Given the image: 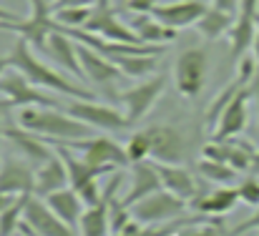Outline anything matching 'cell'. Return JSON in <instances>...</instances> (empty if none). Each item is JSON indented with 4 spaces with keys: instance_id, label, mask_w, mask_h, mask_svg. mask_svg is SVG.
I'll list each match as a JSON object with an SVG mask.
<instances>
[{
    "instance_id": "obj_1",
    "label": "cell",
    "mask_w": 259,
    "mask_h": 236,
    "mask_svg": "<svg viewBox=\"0 0 259 236\" xmlns=\"http://www.w3.org/2000/svg\"><path fill=\"white\" fill-rule=\"evenodd\" d=\"M18 126H23L30 133H38L48 138V144H71V141H83L93 136V128L83 121L73 118L66 108H43V106H28L18 108L15 116Z\"/></svg>"
},
{
    "instance_id": "obj_2",
    "label": "cell",
    "mask_w": 259,
    "mask_h": 236,
    "mask_svg": "<svg viewBox=\"0 0 259 236\" xmlns=\"http://www.w3.org/2000/svg\"><path fill=\"white\" fill-rule=\"evenodd\" d=\"M10 63H13V68H18L30 83H35L43 90H53V93H61L66 98H78V101H96V93L88 90L81 80L68 78L66 73H58L51 66H46L43 61H38L33 48L23 38L15 40V45L10 51Z\"/></svg>"
},
{
    "instance_id": "obj_3",
    "label": "cell",
    "mask_w": 259,
    "mask_h": 236,
    "mask_svg": "<svg viewBox=\"0 0 259 236\" xmlns=\"http://www.w3.org/2000/svg\"><path fill=\"white\" fill-rule=\"evenodd\" d=\"M0 30L15 33L30 48H38L40 53H46L51 33L58 30V23L53 18L51 0H30V15L28 18H20L15 23H0Z\"/></svg>"
},
{
    "instance_id": "obj_4",
    "label": "cell",
    "mask_w": 259,
    "mask_h": 236,
    "mask_svg": "<svg viewBox=\"0 0 259 236\" xmlns=\"http://www.w3.org/2000/svg\"><path fill=\"white\" fill-rule=\"evenodd\" d=\"M186 204L189 201H184V199L174 196L171 191L161 188V191L136 201L131 206V216L141 226H161V224H171L176 219L186 216Z\"/></svg>"
},
{
    "instance_id": "obj_5",
    "label": "cell",
    "mask_w": 259,
    "mask_h": 236,
    "mask_svg": "<svg viewBox=\"0 0 259 236\" xmlns=\"http://www.w3.org/2000/svg\"><path fill=\"white\" fill-rule=\"evenodd\" d=\"M209 76V56L204 48H186L174 63V85L184 98H196Z\"/></svg>"
},
{
    "instance_id": "obj_6",
    "label": "cell",
    "mask_w": 259,
    "mask_h": 236,
    "mask_svg": "<svg viewBox=\"0 0 259 236\" xmlns=\"http://www.w3.org/2000/svg\"><path fill=\"white\" fill-rule=\"evenodd\" d=\"M166 90V78L164 76H151V78L141 80L126 90H121L116 98L123 106V116L128 121V126L139 123L141 118H146L151 113V108L156 106V101L161 98V93Z\"/></svg>"
},
{
    "instance_id": "obj_7",
    "label": "cell",
    "mask_w": 259,
    "mask_h": 236,
    "mask_svg": "<svg viewBox=\"0 0 259 236\" xmlns=\"http://www.w3.org/2000/svg\"><path fill=\"white\" fill-rule=\"evenodd\" d=\"M0 98L10 101L13 108H28V106H43V108H61V103L48 96L43 88H38L35 83L25 78L18 68L5 71V76L0 78Z\"/></svg>"
},
{
    "instance_id": "obj_8",
    "label": "cell",
    "mask_w": 259,
    "mask_h": 236,
    "mask_svg": "<svg viewBox=\"0 0 259 236\" xmlns=\"http://www.w3.org/2000/svg\"><path fill=\"white\" fill-rule=\"evenodd\" d=\"M66 146L78 151L81 158L93 163V166H111V168H118V171H126L131 166L126 146H121L118 141H113L108 136H91L83 141H71Z\"/></svg>"
},
{
    "instance_id": "obj_9",
    "label": "cell",
    "mask_w": 259,
    "mask_h": 236,
    "mask_svg": "<svg viewBox=\"0 0 259 236\" xmlns=\"http://www.w3.org/2000/svg\"><path fill=\"white\" fill-rule=\"evenodd\" d=\"M73 118L83 121L86 126L96 128V131H108V133H116V131H126L128 128V121L121 111H116L113 106H103V103H96V101H78V98H68V103L63 106Z\"/></svg>"
},
{
    "instance_id": "obj_10",
    "label": "cell",
    "mask_w": 259,
    "mask_h": 236,
    "mask_svg": "<svg viewBox=\"0 0 259 236\" xmlns=\"http://www.w3.org/2000/svg\"><path fill=\"white\" fill-rule=\"evenodd\" d=\"M78 58H81L83 73H86V78L91 80V83L101 85V88L108 90L111 96H118V93H116V85H118L121 80H126V76H123V71H121L111 58L101 56L98 51L88 48L83 43H78Z\"/></svg>"
},
{
    "instance_id": "obj_11",
    "label": "cell",
    "mask_w": 259,
    "mask_h": 236,
    "mask_svg": "<svg viewBox=\"0 0 259 236\" xmlns=\"http://www.w3.org/2000/svg\"><path fill=\"white\" fill-rule=\"evenodd\" d=\"M23 224L38 236H81L73 226H68L63 219H58L51 211V206L46 204V199H40V196H30Z\"/></svg>"
},
{
    "instance_id": "obj_12",
    "label": "cell",
    "mask_w": 259,
    "mask_h": 236,
    "mask_svg": "<svg viewBox=\"0 0 259 236\" xmlns=\"http://www.w3.org/2000/svg\"><path fill=\"white\" fill-rule=\"evenodd\" d=\"M151 136V158L159 163H181L189 154L186 136L176 126H149Z\"/></svg>"
},
{
    "instance_id": "obj_13",
    "label": "cell",
    "mask_w": 259,
    "mask_h": 236,
    "mask_svg": "<svg viewBox=\"0 0 259 236\" xmlns=\"http://www.w3.org/2000/svg\"><path fill=\"white\" fill-rule=\"evenodd\" d=\"M204 13H206V3L204 0H176V3H166V5L159 3L151 10V15L159 23H164L166 28H174V30L196 25Z\"/></svg>"
},
{
    "instance_id": "obj_14",
    "label": "cell",
    "mask_w": 259,
    "mask_h": 236,
    "mask_svg": "<svg viewBox=\"0 0 259 236\" xmlns=\"http://www.w3.org/2000/svg\"><path fill=\"white\" fill-rule=\"evenodd\" d=\"M46 56L51 61H56L71 78L76 80H86V73H83V66H81V58H78V43L63 33L61 28L56 33H51L48 38V48H46Z\"/></svg>"
},
{
    "instance_id": "obj_15",
    "label": "cell",
    "mask_w": 259,
    "mask_h": 236,
    "mask_svg": "<svg viewBox=\"0 0 259 236\" xmlns=\"http://www.w3.org/2000/svg\"><path fill=\"white\" fill-rule=\"evenodd\" d=\"M249 101H252L249 88L239 90L237 98L227 106V111L222 113L217 128H214L209 136H211L214 141H224V138H234V136H239V133L247 128V123H249Z\"/></svg>"
},
{
    "instance_id": "obj_16",
    "label": "cell",
    "mask_w": 259,
    "mask_h": 236,
    "mask_svg": "<svg viewBox=\"0 0 259 236\" xmlns=\"http://www.w3.org/2000/svg\"><path fill=\"white\" fill-rule=\"evenodd\" d=\"M0 136L8 138V141L25 156V161H33V163H38V166L46 163L48 158L56 154V149L48 144V138H43V136H38V133H30V131H25L23 126H5Z\"/></svg>"
},
{
    "instance_id": "obj_17",
    "label": "cell",
    "mask_w": 259,
    "mask_h": 236,
    "mask_svg": "<svg viewBox=\"0 0 259 236\" xmlns=\"http://www.w3.org/2000/svg\"><path fill=\"white\" fill-rule=\"evenodd\" d=\"M189 204L194 206L196 214L219 219V216L229 214V211H232L237 204H242V201H239L237 186H217V188H211V191H206V194H196Z\"/></svg>"
},
{
    "instance_id": "obj_18",
    "label": "cell",
    "mask_w": 259,
    "mask_h": 236,
    "mask_svg": "<svg viewBox=\"0 0 259 236\" xmlns=\"http://www.w3.org/2000/svg\"><path fill=\"white\" fill-rule=\"evenodd\" d=\"M0 191L13 196H35V171L20 158H8L0 168Z\"/></svg>"
},
{
    "instance_id": "obj_19",
    "label": "cell",
    "mask_w": 259,
    "mask_h": 236,
    "mask_svg": "<svg viewBox=\"0 0 259 236\" xmlns=\"http://www.w3.org/2000/svg\"><path fill=\"white\" fill-rule=\"evenodd\" d=\"M161 188H164L161 178H159V173H156L151 161L131 163V188H128L126 196H121V201H123V206L131 209L136 201H141V199H146V196H151V194H156Z\"/></svg>"
},
{
    "instance_id": "obj_20",
    "label": "cell",
    "mask_w": 259,
    "mask_h": 236,
    "mask_svg": "<svg viewBox=\"0 0 259 236\" xmlns=\"http://www.w3.org/2000/svg\"><path fill=\"white\" fill-rule=\"evenodd\" d=\"M159 178H161V186L166 191H171L174 196L184 199V201H191L199 188H196V178L191 176L189 168H184L181 163H159V161H151Z\"/></svg>"
},
{
    "instance_id": "obj_21",
    "label": "cell",
    "mask_w": 259,
    "mask_h": 236,
    "mask_svg": "<svg viewBox=\"0 0 259 236\" xmlns=\"http://www.w3.org/2000/svg\"><path fill=\"white\" fill-rule=\"evenodd\" d=\"M61 188H68V168H66L61 154L56 151L46 163H40L35 168V196L46 199Z\"/></svg>"
},
{
    "instance_id": "obj_22",
    "label": "cell",
    "mask_w": 259,
    "mask_h": 236,
    "mask_svg": "<svg viewBox=\"0 0 259 236\" xmlns=\"http://www.w3.org/2000/svg\"><path fill=\"white\" fill-rule=\"evenodd\" d=\"M128 25H131V30L139 35V40H141L144 45H166V43L176 40V35H179V30L166 28V25L159 23L151 13H139V15H134V18L128 20Z\"/></svg>"
},
{
    "instance_id": "obj_23",
    "label": "cell",
    "mask_w": 259,
    "mask_h": 236,
    "mask_svg": "<svg viewBox=\"0 0 259 236\" xmlns=\"http://www.w3.org/2000/svg\"><path fill=\"white\" fill-rule=\"evenodd\" d=\"M46 204L51 206V211L58 219H63L68 226H73L78 231V224H81V216L86 211V204H83V199L71 186L68 188H61V191H56L51 196H46Z\"/></svg>"
},
{
    "instance_id": "obj_24",
    "label": "cell",
    "mask_w": 259,
    "mask_h": 236,
    "mask_svg": "<svg viewBox=\"0 0 259 236\" xmlns=\"http://www.w3.org/2000/svg\"><path fill=\"white\" fill-rule=\"evenodd\" d=\"M259 30V20L249 15H237L232 30H229V48H232V58L239 61L247 56V51H252L254 38Z\"/></svg>"
},
{
    "instance_id": "obj_25",
    "label": "cell",
    "mask_w": 259,
    "mask_h": 236,
    "mask_svg": "<svg viewBox=\"0 0 259 236\" xmlns=\"http://www.w3.org/2000/svg\"><path fill=\"white\" fill-rule=\"evenodd\" d=\"M81 236H111V216H108V194L103 191V199L96 206H88L78 224Z\"/></svg>"
},
{
    "instance_id": "obj_26",
    "label": "cell",
    "mask_w": 259,
    "mask_h": 236,
    "mask_svg": "<svg viewBox=\"0 0 259 236\" xmlns=\"http://www.w3.org/2000/svg\"><path fill=\"white\" fill-rule=\"evenodd\" d=\"M234 20H237V15H229V13H222V10H217V8H206V13L201 15V20L194 25L206 40H219L222 35H229V30H232V25H234Z\"/></svg>"
},
{
    "instance_id": "obj_27",
    "label": "cell",
    "mask_w": 259,
    "mask_h": 236,
    "mask_svg": "<svg viewBox=\"0 0 259 236\" xmlns=\"http://www.w3.org/2000/svg\"><path fill=\"white\" fill-rule=\"evenodd\" d=\"M244 88H247V83L234 76V80H232L229 85H224V88H222V90L214 96V101H211V106L206 108V116H204V123H206L209 133L217 128V123H219L222 113L227 111V106H229V103L237 98V93H239V90H244Z\"/></svg>"
},
{
    "instance_id": "obj_28",
    "label": "cell",
    "mask_w": 259,
    "mask_h": 236,
    "mask_svg": "<svg viewBox=\"0 0 259 236\" xmlns=\"http://www.w3.org/2000/svg\"><path fill=\"white\" fill-rule=\"evenodd\" d=\"M224 144H227V163H229L237 173H249V171H252V161L257 156L254 144L247 141V138H239V136L224 138Z\"/></svg>"
},
{
    "instance_id": "obj_29",
    "label": "cell",
    "mask_w": 259,
    "mask_h": 236,
    "mask_svg": "<svg viewBox=\"0 0 259 236\" xmlns=\"http://www.w3.org/2000/svg\"><path fill=\"white\" fill-rule=\"evenodd\" d=\"M159 58L161 56H123L113 63L123 71L126 78H151V73L159 68Z\"/></svg>"
},
{
    "instance_id": "obj_30",
    "label": "cell",
    "mask_w": 259,
    "mask_h": 236,
    "mask_svg": "<svg viewBox=\"0 0 259 236\" xmlns=\"http://www.w3.org/2000/svg\"><path fill=\"white\" fill-rule=\"evenodd\" d=\"M196 171H199L201 178H206V181H211L217 186H232V181H237V176H239L229 163H224V161H209V158L196 161Z\"/></svg>"
},
{
    "instance_id": "obj_31",
    "label": "cell",
    "mask_w": 259,
    "mask_h": 236,
    "mask_svg": "<svg viewBox=\"0 0 259 236\" xmlns=\"http://www.w3.org/2000/svg\"><path fill=\"white\" fill-rule=\"evenodd\" d=\"M28 201H30V196H18V199L0 214V236H13L20 231L23 219H25Z\"/></svg>"
},
{
    "instance_id": "obj_32",
    "label": "cell",
    "mask_w": 259,
    "mask_h": 236,
    "mask_svg": "<svg viewBox=\"0 0 259 236\" xmlns=\"http://www.w3.org/2000/svg\"><path fill=\"white\" fill-rule=\"evenodd\" d=\"M126 154L131 158V163H141V161L151 158V136L146 128L131 133V138L126 141Z\"/></svg>"
},
{
    "instance_id": "obj_33",
    "label": "cell",
    "mask_w": 259,
    "mask_h": 236,
    "mask_svg": "<svg viewBox=\"0 0 259 236\" xmlns=\"http://www.w3.org/2000/svg\"><path fill=\"white\" fill-rule=\"evenodd\" d=\"M91 15H93V8H63L53 13L58 28H86Z\"/></svg>"
},
{
    "instance_id": "obj_34",
    "label": "cell",
    "mask_w": 259,
    "mask_h": 236,
    "mask_svg": "<svg viewBox=\"0 0 259 236\" xmlns=\"http://www.w3.org/2000/svg\"><path fill=\"white\" fill-rule=\"evenodd\" d=\"M176 236H229V231L222 229V221L219 219H201V221H194V224H186L184 229H179Z\"/></svg>"
},
{
    "instance_id": "obj_35",
    "label": "cell",
    "mask_w": 259,
    "mask_h": 236,
    "mask_svg": "<svg viewBox=\"0 0 259 236\" xmlns=\"http://www.w3.org/2000/svg\"><path fill=\"white\" fill-rule=\"evenodd\" d=\"M237 191H239V201L247 204V206H259V176L249 173L244 176L239 183H237Z\"/></svg>"
},
{
    "instance_id": "obj_36",
    "label": "cell",
    "mask_w": 259,
    "mask_h": 236,
    "mask_svg": "<svg viewBox=\"0 0 259 236\" xmlns=\"http://www.w3.org/2000/svg\"><path fill=\"white\" fill-rule=\"evenodd\" d=\"M159 5V0H123V10L139 15V13H151Z\"/></svg>"
},
{
    "instance_id": "obj_37",
    "label": "cell",
    "mask_w": 259,
    "mask_h": 236,
    "mask_svg": "<svg viewBox=\"0 0 259 236\" xmlns=\"http://www.w3.org/2000/svg\"><path fill=\"white\" fill-rule=\"evenodd\" d=\"M249 231H259V206L249 219H244L242 224H237V226L229 231V236H242V234H249Z\"/></svg>"
},
{
    "instance_id": "obj_38",
    "label": "cell",
    "mask_w": 259,
    "mask_h": 236,
    "mask_svg": "<svg viewBox=\"0 0 259 236\" xmlns=\"http://www.w3.org/2000/svg\"><path fill=\"white\" fill-rule=\"evenodd\" d=\"M96 3L98 0H53L51 8L56 13V10H63V8H93Z\"/></svg>"
},
{
    "instance_id": "obj_39",
    "label": "cell",
    "mask_w": 259,
    "mask_h": 236,
    "mask_svg": "<svg viewBox=\"0 0 259 236\" xmlns=\"http://www.w3.org/2000/svg\"><path fill=\"white\" fill-rule=\"evenodd\" d=\"M211 8H217L222 13H229V15H239L242 0H211Z\"/></svg>"
},
{
    "instance_id": "obj_40",
    "label": "cell",
    "mask_w": 259,
    "mask_h": 236,
    "mask_svg": "<svg viewBox=\"0 0 259 236\" xmlns=\"http://www.w3.org/2000/svg\"><path fill=\"white\" fill-rule=\"evenodd\" d=\"M239 15H249V18H257V15H259V0H242Z\"/></svg>"
},
{
    "instance_id": "obj_41",
    "label": "cell",
    "mask_w": 259,
    "mask_h": 236,
    "mask_svg": "<svg viewBox=\"0 0 259 236\" xmlns=\"http://www.w3.org/2000/svg\"><path fill=\"white\" fill-rule=\"evenodd\" d=\"M249 96H252V101H257L259 103V63H257V71H254V76H252V80H249Z\"/></svg>"
},
{
    "instance_id": "obj_42",
    "label": "cell",
    "mask_w": 259,
    "mask_h": 236,
    "mask_svg": "<svg viewBox=\"0 0 259 236\" xmlns=\"http://www.w3.org/2000/svg\"><path fill=\"white\" fill-rule=\"evenodd\" d=\"M10 108H13V103H10V101H3V98H0V133H3V128H5L3 123H5V118H8Z\"/></svg>"
},
{
    "instance_id": "obj_43",
    "label": "cell",
    "mask_w": 259,
    "mask_h": 236,
    "mask_svg": "<svg viewBox=\"0 0 259 236\" xmlns=\"http://www.w3.org/2000/svg\"><path fill=\"white\" fill-rule=\"evenodd\" d=\"M15 20H20V15L18 13H10V10H5L0 5V23H15Z\"/></svg>"
},
{
    "instance_id": "obj_44",
    "label": "cell",
    "mask_w": 259,
    "mask_h": 236,
    "mask_svg": "<svg viewBox=\"0 0 259 236\" xmlns=\"http://www.w3.org/2000/svg\"><path fill=\"white\" fill-rule=\"evenodd\" d=\"M15 199H18V196H13V194H5V191H0V214H3V211H5V209H8V206H10L13 201H15Z\"/></svg>"
},
{
    "instance_id": "obj_45",
    "label": "cell",
    "mask_w": 259,
    "mask_h": 236,
    "mask_svg": "<svg viewBox=\"0 0 259 236\" xmlns=\"http://www.w3.org/2000/svg\"><path fill=\"white\" fill-rule=\"evenodd\" d=\"M13 63H10V56H0V78L5 76V71H10Z\"/></svg>"
},
{
    "instance_id": "obj_46",
    "label": "cell",
    "mask_w": 259,
    "mask_h": 236,
    "mask_svg": "<svg viewBox=\"0 0 259 236\" xmlns=\"http://www.w3.org/2000/svg\"><path fill=\"white\" fill-rule=\"evenodd\" d=\"M249 173L259 176V151H257V156H254V161H252V171H249Z\"/></svg>"
},
{
    "instance_id": "obj_47",
    "label": "cell",
    "mask_w": 259,
    "mask_h": 236,
    "mask_svg": "<svg viewBox=\"0 0 259 236\" xmlns=\"http://www.w3.org/2000/svg\"><path fill=\"white\" fill-rule=\"evenodd\" d=\"M252 56L259 61V30H257V38H254V45H252Z\"/></svg>"
},
{
    "instance_id": "obj_48",
    "label": "cell",
    "mask_w": 259,
    "mask_h": 236,
    "mask_svg": "<svg viewBox=\"0 0 259 236\" xmlns=\"http://www.w3.org/2000/svg\"><path fill=\"white\" fill-rule=\"evenodd\" d=\"M13 236H28V234H23V231H18V234H13Z\"/></svg>"
},
{
    "instance_id": "obj_49",
    "label": "cell",
    "mask_w": 259,
    "mask_h": 236,
    "mask_svg": "<svg viewBox=\"0 0 259 236\" xmlns=\"http://www.w3.org/2000/svg\"><path fill=\"white\" fill-rule=\"evenodd\" d=\"M257 108H259V103H257Z\"/></svg>"
},
{
    "instance_id": "obj_50",
    "label": "cell",
    "mask_w": 259,
    "mask_h": 236,
    "mask_svg": "<svg viewBox=\"0 0 259 236\" xmlns=\"http://www.w3.org/2000/svg\"><path fill=\"white\" fill-rule=\"evenodd\" d=\"M257 20H259V15H257Z\"/></svg>"
},
{
    "instance_id": "obj_51",
    "label": "cell",
    "mask_w": 259,
    "mask_h": 236,
    "mask_svg": "<svg viewBox=\"0 0 259 236\" xmlns=\"http://www.w3.org/2000/svg\"><path fill=\"white\" fill-rule=\"evenodd\" d=\"M51 3H53V0H51Z\"/></svg>"
}]
</instances>
